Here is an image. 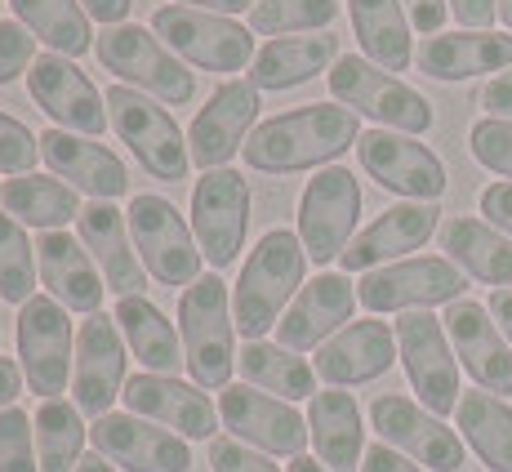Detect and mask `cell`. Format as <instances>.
Returning <instances> with one entry per match:
<instances>
[{"mask_svg":"<svg viewBox=\"0 0 512 472\" xmlns=\"http://www.w3.org/2000/svg\"><path fill=\"white\" fill-rule=\"evenodd\" d=\"M361 139V116L343 103H308L263 121L245 143V165L259 174L326 170Z\"/></svg>","mask_w":512,"mask_h":472,"instance_id":"6da1fadb","label":"cell"},{"mask_svg":"<svg viewBox=\"0 0 512 472\" xmlns=\"http://www.w3.org/2000/svg\"><path fill=\"white\" fill-rule=\"evenodd\" d=\"M303 277H308V250H303L299 232H263L259 245L245 254L241 281L232 285V321L241 339H263L268 330H277L281 312L308 285Z\"/></svg>","mask_w":512,"mask_h":472,"instance_id":"7a4b0ae2","label":"cell"},{"mask_svg":"<svg viewBox=\"0 0 512 472\" xmlns=\"http://www.w3.org/2000/svg\"><path fill=\"white\" fill-rule=\"evenodd\" d=\"M179 339L183 361L196 388L223 392L236 370V321H232V294L219 272H205L192 281L179 299Z\"/></svg>","mask_w":512,"mask_h":472,"instance_id":"3957f363","label":"cell"},{"mask_svg":"<svg viewBox=\"0 0 512 472\" xmlns=\"http://www.w3.org/2000/svg\"><path fill=\"white\" fill-rule=\"evenodd\" d=\"M326 81H330L334 103L352 107V112L374 121L379 130L415 134L419 139V134H428L432 125H437V112H432V103L415 85H406L401 76L374 67L370 58H361V54H343L326 72Z\"/></svg>","mask_w":512,"mask_h":472,"instance_id":"277c9868","label":"cell"},{"mask_svg":"<svg viewBox=\"0 0 512 472\" xmlns=\"http://www.w3.org/2000/svg\"><path fill=\"white\" fill-rule=\"evenodd\" d=\"M94 54L121 85L156 98V103L183 107L196 98V76L187 72V63L152 32V27H139V23L107 27V32L94 41Z\"/></svg>","mask_w":512,"mask_h":472,"instance_id":"5b68a950","label":"cell"},{"mask_svg":"<svg viewBox=\"0 0 512 472\" xmlns=\"http://www.w3.org/2000/svg\"><path fill=\"white\" fill-rule=\"evenodd\" d=\"M103 94H107V116H112L116 139L130 147L134 161L161 183L187 179V170H192L187 134L174 125L165 103L130 90V85H112V90H103Z\"/></svg>","mask_w":512,"mask_h":472,"instance_id":"8992f818","label":"cell"},{"mask_svg":"<svg viewBox=\"0 0 512 472\" xmlns=\"http://www.w3.org/2000/svg\"><path fill=\"white\" fill-rule=\"evenodd\" d=\"M14 339H18V366H23L27 392H36L41 401L63 397L76 366V334L63 303L49 299V294H32L18 308Z\"/></svg>","mask_w":512,"mask_h":472,"instance_id":"52a82bcc","label":"cell"},{"mask_svg":"<svg viewBox=\"0 0 512 472\" xmlns=\"http://www.w3.org/2000/svg\"><path fill=\"white\" fill-rule=\"evenodd\" d=\"M152 32L196 72H241L259 54L250 27L192 5H161L152 14Z\"/></svg>","mask_w":512,"mask_h":472,"instance_id":"ba28073f","label":"cell"},{"mask_svg":"<svg viewBox=\"0 0 512 472\" xmlns=\"http://www.w3.org/2000/svg\"><path fill=\"white\" fill-rule=\"evenodd\" d=\"M125 219H130L134 250H139L147 277L161 285H183V290L201 281V245H196L192 223L174 210L170 196L139 192L125 210Z\"/></svg>","mask_w":512,"mask_h":472,"instance_id":"9c48e42d","label":"cell"},{"mask_svg":"<svg viewBox=\"0 0 512 472\" xmlns=\"http://www.w3.org/2000/svg\"><path fill=\"white\" fill-rule=\"evenodd\" d=\"M468 290V277L441 254H419V259L383 263L361 277L357 303L374 317L383 312H428L437 303H459Z\"/></svg>","mask_w":512,"mask_h":472,"instance_id":"30bf717a","label":"cell"},{"mask_svg":"<svg viewBox=\"0 0 512 472\" xmlns=\"http://www.w3.org/2000/svg\"><path fill=\"white\" fill-rule=\"evenodd\" d=\"M397 357L406 366L410 388L419 392V406H428L432 415H455L459 410V357L450 348L446 321H437L432 312H401L397 317Z\"/></svg>","mask_w":512,"mask_h":472,"instance_id":"8fae6325","label":"cell"},{"mask_svg":"<svg viewBox=\"0 0 512 472\" xmlns=\"http://www.w3.org/2000/svg\"><path fill=\"white\" fill-rule=\"evenodd\" d=\"M361 183L343 165H326L308 179L299 196V241L312 263H334L357 236Z\"/></svg>","mask_w":512,"mask_h":472,"instance_id":"7c38bea8","label":"cell"},{"mask_svg":"<svg viewBox=\"0 0 512 472\" xmlns=\"http://www.w3.org/2000/svg\"><path fill=\"white\" fill-rule=\"evenodd\" d=\"M370 424L383 446L401 450L419 468H432V472L464 468V437L455 428H446L441 415H432L428 406L401 397V392H379L370 401Z\"/></svg>","mask_w":512,"mask_h":472,"instance_id":"4fadbf2b","label":"cell"},{"mask_svg":"<svg viewBox=\"0 0 512 472\" xmlns=\"http://www.w3.org/2000/svg\"><path fill=\"white\" fill-rule=\"evenodd\" d=\"M192 232L201 259L210 268L241 263V245L250 232V183L236 170H205L192 188Z\"/></svg>","mask_w":512,"mask_h":472,"instance_id":"5bb4252c","label":"cell"},{"mask_svg":"<svg viewBox=\"0 0 512 472\" xmlns=\"http://www.w3.org/2000/svg\"><path fill=\"white\" fill-rule=\"evenodd\" d=\"M27 94H32V103L54 121V130L103 139V130L112 125V116H107V94L63 54H36L32 72H27Z\"/></svg>","mask_w":512,"mask_h":472,"instance_id":"9a60e30c","label":"cell"},{"mask_svg":"<svg viewBox=\"0 0 512 472\" xmlns=\"http://www.w3.org/2000/svg\"><path fill=\"white\" fill-rule=\"evenodd\" d=\"M357 161L383 192H397L406 201H441L450 188L441 156L415 134L366 130L357 139Z\"/></svg>","mask_w":512,"mask_h":472,"instance_id":"2e32d148","label":"cell"},{"mask_svg":"<svg viewBox=\"0 0 512 472\" xmlns=\"http://www.w3.org/2000/svg\"><path fill=\"white\" fill-rule=\"evenodd\" d=\"M259 85L245 76V81H223L219 90L205 98V107L192 116L187 125V152H192V165L205 170H228V161L236 152H245L250 143V130L259 121Z\"/></svg>","mask_w":512,"mask_h":472,"instance_id":"e0dca14e","label":"cell"},{"mask_svg":"<svg viewBox=\"0 0 512 472\" xmlns=\"http://www.w3.org/2000/svg\"><path fill=\"white\" fill-rule=\"evenodd\" d=\"M219 419L223 428H232L236 441L263 450V455L299 459L308 446V415H299L294 401L268 397L250 383H228L219 392Z\"/></svg>","mask_w":512,"mask_h":472,"instance_id":"ac0fdd59","label":"cell"},{"mask_svg":"<svg viewBox=\"0 0 512 472\" xmlns=\"http://www.w3.org/2000/svg\"><path fill=\"white\" fill-rule=\"evenodd\" d=\"M125 334L112 312H94L76 330V366H72V401L81 415H112L116 397L125 392Z\"/></svg>","mask_w":512,"mask_h":472,"instance_id":"d6986e66","label":"cell"},{"mask_svg":"<svg viewBox=\"0 0 512 472\" xmlns=\"http://www.w3.org/2000/svg\"><path fill=\"white\" fill-rule=\"evenodd\" d=\"M94 455H103L107 464H116L121 472H192V450L187 437L152 424L139 415H103L90 428Z\"/></svg>","mask_w":512,"mask_h":472,"instance_id":"ffe728a7","label":"cell"},{"mask_svg":"<svg viewBox=\"0 0 512 472\" xmlns=\"http://www.w3.org/2000/svg\"><path fill=\"white\" fill-rule=\"evenodd\" d=\"M125 410L139 419H152V424L179 432L187 441H214L219 432V406L210 401V392L196 388V383H183L179 375H130L125 383Z\"/></svg>","mask_w":512,"mask_h":472,"instance_id":"44dd1931","label":"cell"},{"mask_svg":"<svg viewBox=\"0 0 512 472\" xmlns=\"http://www.w3.org/2000/svg\"><path fill=\"white\" fill-rule=\"evenodd\" d=\"M441 223V210L437 201H401V205H388L370 228H361L352 236V245L339 254L343 272L348 277H366V272L383 268V263H397V259H410L415 250L428 245V236L437 232Z\"/></svg>","mask_w":512,"mask_h":472,"instance_id":"7402d4cb","label":"cell"},{"mask_svg":"<svg viewBox=\"0 0 512 472\" xmlns=\"http://www.w3.org/2000/svg\"><path fill=\"white\" fill-rule=\"evenodd\" d=\"M352 312H357V285L348 281V272H317L277 321V343L290 352L321 348L343 326H352Z\"/></svg>","mask_w":512,"mask_h":472,"instance_id":"603a6c76","label":"cell"},{"mask_svg":"<svg viewBox=\"0 0 512 472\" xmlns=\"http://www.w3.org/2000/svg\"><path fill=\"white\" fill-rule=\"evenodd\" d=\"M446 334H450V348H455L459 366L472 375V383L495 397H508L512 392V343L504 339V330L495 326L486 303H472L459 299L446 308Z\"/></svg>","mask_w":512,"mask_h":472,"instance_id":"cb8c5ba5","label":"cell"},{"mask_svg":"<svg viewBox=\"0 0 512 472\" xmlns=\"http://www.w3.org/2000/svg\"><path fill=\"white\" fill-rule=\"evenodd\" d=\"M41 156L54 170V179H63L67 188L94 196V201H116V196L130 192V170L125 161L103 147L98 139H85V134H67V130H49L41 134Z\"/></svg>","mask_w":512,"mask_h":472,"instance_id":"d4e9b609","label":"cell"},{"mask_svg":"<svg viewBox=\"0 0 512 472\" xmlns=\"http://www.w3.org/2000/svg\"><path fill=\"white\" fill-rule=\"evenodd\" d=\"M397 357V330L388 321H352L334 334L330 343L317 348V379H326L330 388H357V383H374L379 375H388Z\"/></svg>","mask_w":512,"mask_h":472,"instance_id":"484cf974","label":"cell"},{"mask_svg":"<svg viewBox=\"0 0 512 472\" xmlns=\"http://www.w3.org/2000/svg\"><path fill=\"white\" fill-rule=\"evenodd\" d=\"M36 263H41V285L49 290V299H58L67 312H85V317L103 312L107 281L81 236H72L67 228L41 232L36 236Z\"/></svg>","mask_w":512,"mask_h":472,"instance_id":"4316f807","label":"cell"},{"mask_svg":"<svg viewBox=\"0 0 512 472\" xmlns=\"http://www.w3.org/2000/svg\"><path fill=\"white\" fill-rule=\"evenodd\" d=\"M76 236L85 241V250L94 254L98 272H103L107 290L112 294H143L147 290V268L134 250V236H130V219L125 210H116L112 201H90L76 219Z\"/></svg>","mask_w":512,"mask_h":472,"instance_id":"83f0119b","label":"cell"},{"mask_svg":"<svg viewBox=\"0 0 512 472\" xmlns=\"http://www.w3.org/2000/svg\"><path fill=\"white\" fill-rule=\"evenodd\" d=\"M419 72L432 81H472V76L486 72H504L512 67V36L499 32H441L428 36L415 54Z\"/></svg>","mask_w":512,"mask_h":472,"instance_id":"f1b7e54d","label":"cell"},{"mask_svg":"<svg viewBox=\"0 0 512 472\" xmlns=\"http://www.w3.org/2000/svg\"><path fill=\"white\" fill-rule=\"evenodd\" d=\"M308 437L317 459L330 472H361L366 459V424L352 392L326 388L308 401Z\"/></svg>","mask_w":512,"mask_h":472,"instance_id":"f546056e","label":"cell"},{"mask_svg":"<svg viewBox=\"0 0 512 472\" xmlns=\"http://www.w3.org/2000/svg\"><path fill=\"white\" fill-rule=\"evenodd\" d=\"M441 250L464 277L495 285V290H512V236L499 232L495 223L455 214L441 228Z\"/></svg>","mask_w":512,"mask_h":472,"instance_id":"4dcf8cb0","label":"cell"},{"mask_svg":"<svg viewBox=\"0 0 512 472\" xmlns=\"http://www.w3.org/2000/svg\"><path fill=\"white\" fill-rule=\"evenodd\" d=\"M112 317L125 334V348L134 352V361H139L147 375H179L187 366L179 326H174L147 294H125V299H116Z\"/></svg>","mask_w":512,"mask_h":472,"instance_id":"1f68e13d","label":"cell"},{"mask_svg":"<svg viewBox=\"0 0 512 472\" xmlns=\"http://www.w3.org/2000/svg\"><path fill=\"white\" fill-rule=\"evenodd\" d=\"M334 63H339V36H330V32L277 36V41H268L254 54L250 81L259 85V90L281 94V90H294V85L312 81V76H321Z\"/></svg>","mask_w":512,"mask_h":472,"instance_id":"d6a6232c","label":"cell"},{"mask_svg":"<svg viewBox=\"0 0 512 472\" xmlns=\"http://www.w3.org/2000/svg\"><path fill=\"white\" fill-rule=\"evenodd\" d=\"M348 18L357 45L366 58L383 72H406L415 63V45H410V14L401 0H348Z\"/></svg>","mask_w":512,"mask_h":472,"instance_id":"836d02e7","label":"cell"},{"mask_svg":"<svg viewBox=\"0 0 512 472\" xmlns=\"http://www.w3.org/2000/svg\"><path fill=\"white\" fill-rule=\"evenodd\" d=\"M0 205L23 228H36V232H63L85 210L76 188H67L54 174H18V179L0 183Z\"/></svg>","mask_w":512,"mask_h":472,"instance_id":"e575fe53","label":"cell"},{"mask_svg":"<svg viewBox=\"0 0 512 472\" xmlns=\"http://www.w3.org/2000/svg\"><path fill=\"white\" fill-rule=\"evenodd\" d=\"M241 379L259 392H277L281 401H312L317 397V370L299 352L281 348L277 339H245L241 352Z\"/></svg>","mask_w":512,"mask_h":472,"instance_id":"d590c367","label":"cell"},{"mask_svg":"<svg viewBox=\"0 0 512 472\" xmlns=\"http://www.w3.org/2000/svg\"><path fill=\"white\" fill-rule=\"evenodd\" d=\"M459 437L472 446V455L481 459L490 472H512V406L495 392L477 388L459 397Z\"/></svg>","mask_w":512,"mask_h":472,"instance_id":"8d00e7d4","label":"cell"},{"mask_svg":"<svg viewBox=\"0 0 512 472\" xmlns=\"http://www.w3.org/2000/svg\"><path fill=\"white\" fill-rule=\"evenodd\" d=\"M9 5H14L18 23L41 45H49V54L81 58L94 49L90 14H85L81 0H9Z\"/></svg>","mask_w":512,"mask_h":472,"instance_id":"74e56055","label":"cell"},{"mask_svg":"<svg viewBox=\"0 0 512 472\" xmlns=\"http://www.w3.org/2000/svg\"><path fill=\"white\" fill-rule=\"evenodd\" d=\"M36 455H41V472H76L85 450V415L76 401L49 397L36 406Z\"/></svg>","mask_w":512,"mask_h":472,"instance_id":"f35d334b","label":"cell"},{"mask_svg":"<svg viewBox=\"0 0 512 472\" xmlns=\"http://www.w3.org/2000/svg\"><path fill=\"white\" fill-rule=\"evenodd\" d=\"M41 285V263H36V241L14 214H0V299L23 308Z\"/></svg>","mask_w":512,"mask_h":472,"instance_id":"ab89813d","label":"cell"},{"mask_svg":"<svg viewBox=\"0 0 512 472\" xmlns=\"http://www.w3.org/2000/svg\"><path fill=\"white\" fill-rule=\"evenodd\" d=\"M339 18V0H259L250 9L254 36H299V32H326Z\"/></svg>","mask_w":512,"mask_h":472,"instance_id":"60d3db41","label":"cell"},{"mask_svg":"<svg viewBox=\"0 0 512 472\" xmlns=\"http://www.w3.org/2000/svg\"><path fill=\"white\" fill-rule=\"evenodd\" d=\"M0 472H41L36 424L23 406L0 410Z\"/></svg>","mask_w":512,"mask_h":472,"instance_id":"b9f144b4","label":"cell"},{"mask_svg":"<svg viewBox=\"0 0 512 472\" xmlns=\"http://www.w3.org/2000/svg\"><path fill=\"white\" fill-rule=\"evenodd\" d=\"M468 147H472V161L477 165H486L490 174L512 179V121L481 116V121L468 130Z\"/></svg>","mask_w":512,"mask_h":472,"instance_id":"7bdbcfd3","label":"cell"},{"mask_svg":"<svg viewBox=\"0 0 512 472\" xmlns=\"http://www.w3.org/2000/svg\"><path fill=\"white\" fill-rule=\"evenodd\" d=\"M41 161V134H32L18 116L0 112V174H36Z\"/></svg>","mask_w":512,"mask_h":472,"instance_id":"ee69618b","label":"cell"},{"mask_svg":"<svg viewBox=\"0 0 512 472\" xmlns=\"http://www.w3.org/2000/svg\"><path fill=\"white\" fill-rule=\"evenodd\" d=\"M36 63V36L23 23H0V85H14Z\"/></svg>","mask_w":512,"mask_h":472,"instance_id":"f6af8a7d","label":"cell"},{"mask_svg":"<svg viewBox=\"0 0 512 472\" xmlns=\"http://www.w3.org/2000/svg\"><path fill=\"white\" fill-rule=\"evenodd\" d=\"M210 468L214 472H281L272 464V455H263V450L245 446V441H236V437L210 441Z\"/></svg>","mask_w":512,"mask_h":472,"instance_id":"bcb514c9","label":"cell"},{"mask_svg":"<svg viewBox=\"0 0 512 472\" xmlns=\"http://www.w3.org/2000/svg\"><path fill=\"white\" fill-rule=\"evenodd\" d=\"M477 103L486 107V116H499V121H512V67L499 76H490L486 85H481Z\"/></svg>","mask_w":512,"mask_h":472,"instance_id":"7dc6e473","label":"cell"},{"mask_svg":"<svg viewBox=\"0 0 512 472\" xmlns=\"http://www.w3.org/2000/svg\"><path fill=\"white\" fill-rule=\"evenodd\" d=\"M477 205H481V214H486V223H495L499 232L512 236V183H490Z\"/></svg>","mask_w":512,"mask_h":472,"instance_id":"c3c4849f","label":"cell"},{"mask_svg":"<svg viewBox=\"0 0 512 472\" xmlns=\"http://www.w3.org/2000/svg\"><path fill=\"white\" fill-rule=\"evenodd\" d=\"M410 14V27H419L423 36H441V27H446L450 18V5L446 0H401Z\"/></svg>","mask_w":512,"mask_h":472,"instance_id":"681fc988","label":"cell"},{"mask_svg":"<svg viewBox=\"0 0 512 472\" xmlns=\"http://www.w3.org/2000/svg\"><path fill=\"white\" fill-rule=\"evenodd\" d=\"M446 5L468 32H490V23L499 18V0H446Z\"/></svg>","mask_w":512,"mask_h":472,"instance_id":"f907efd6","label":"cell"},{"mask_svg":"<svg viewBox=\"0 0 512 472\" xmlns=\"http://www.w3.org/2000/svg\"><path fill=\"white\" fill-rule=\"evenodd\" d=\"M361 472H423L415 459H406L401 450H392V446H370L366 450V459H361Z\"/></svg>","mask_w":512,"mask_h":472,"instance_id":"816d5d0a","label":"cell"},{"mask_svg":"<svg viewBox=\"0 0 512 472\" xmlns=\"http://www.w3.org/2000/svg\"><path fill=\"white\" fill-rule=\"evenodd\" d=\"M81 5H85V14L98 18L103 27H121L125 18H130L134 0H81Z\"/></svg>","mask_w":512,"mask_h":472,"instance_id":"f5cc1de1","label":"cell"},{"mask_svg":"<svg viewBox=\"0 0 512 472\" xmlns=\"http://www.w3.org/2000/svg\"><path fill=\"white\" fill-rule=\"evenodd\" d=\"M18 392H23V366L9 361V357H0V410L14 406Z\"/></svg>","mask_w":512,"mask_h":472,"instance_id":"db71d44e","label":"cell"},{"mask_svg":"<svg viewBox=\"0 0 512 472\" xmlns=\"http://www.w3.org/2000/svg\"><path fill=\"white\" fill-rule=\"evenodd\" d=\"M174 5H192V9H205V14H223V18H232V14H250L259 0H174Z\"/></svg>","mask_w":512,"mask_h":472,"instance_id":"11a10c76","label":"cell"},{"mask_svg":"<svg viewBox=\"0 0 512 472\" xmlns=\"http://www.w3.org/2000/svg\"><path fill=\"white\" fill-rule=\"evenodd\" d=\"M486 308H490V317H495V326L504 330V339L512 343V290H495Z\"/></svg>","mask_w":512,"mask_h":472,"instance_id":"9f6ffc18","label":"cell"},{"mask_svg":"<svg viewBox=\"0 0 512 472\" xmlns=\"http://www.w3.org/2000/svg\"><path fill=\"white\" fill-rule=\"evenodd\" d=\"M76 472H121V468L107 464L103 455H85V459H81V468H76Z\"/></svg>","mask_w":512,"mask_h":472,"instance_id":"6f0895ef","label":"cell"},{"mask_svg":"<svg viewBox=\"0 0 512 472\" xmlns=\"http://www.w3.org/2000/svg\"><path fill=\"white\" fill-rule=\"evenodd\" d=\"M290 472H330L321 459H308V455H299V459H290Z\"/></svg>","mask_w":512,"mask_h":472,"instance_id":"680465c9","label":"cell"},{"mask_svg":"<svg viewBox=\"0 0 512 472\" xmlns=\"http://www.w3.org/2000/svg\"><path fill=\"white\" fill-rule=\"evenodd\" d=\"M499 18H504L508 32H512V0H499Z\"/></svg>","mask_w":512,"mask_h":472,"instance_id":"91938a15","label":"cell"}]
</instances>
